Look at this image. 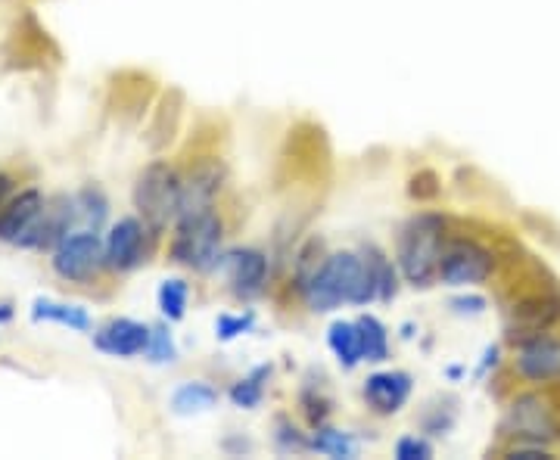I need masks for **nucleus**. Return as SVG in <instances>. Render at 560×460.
I'll return each mask as SVG.
<instances>
[{
  "label": "nucleus",
  "mask_w": 560,
  "mask_h": 460,
  "mask_svg": "<svg viewBox=\"0 0 560 460\" xmlns=\"http://www.w3.org/2000/svg\"><path fill=\"white\" fill-rule=\"evenodd\" d=\"M302 296L312 311H333L340 305H368L377 299V286L364 255L336 252L327 255L318 274L302 286Z\"/></svg>",
  "instance_id": "obj_1"
},
{
  "label": "nucleus",
  "mask_w": 560,
  "mask_h": 460,
  "mask_svg": "<svg viewBox=\"0 0 560 460\" xmlns=\"http://www.w3.org/2000/svg\"><path fill=\"white\" fill-rule=\"evenodd\" d=\"M445 218L424 212L405 224L399 237V268L411 286H430L439 277Z\"/></svg>",
  "instance_id": "obj_2"
},
{
  "label": "nucleus",
  "mask_w": 560,
  "mask_h": 460,
  "mask_svg": "<svg viewBox=\"0 0 560 460\" xmlns=\"http://www.w3.org/2000/svg\"><path fill=\"white\" fill-rule=\"evenodd\" d=\"M181 190H184V181L178 178V171L172 165L153 162L140 171L134 184V206L144 215V224L150 230H165L168 221H178Z\"/></svg>",
  "instance_id": "obj_3"
},
{
  "label": "nucleus",
  "mask_w": 560,
  "mask_h": 460,
  "mask_svg": "<svg viewBox=\"0 0 560 460\" xmlns=\"http://www.w3.org/2000/svg\"><path fill=\"white\" fill-rule=\"evenodd\" d=\"M221 243H224V224L212 212L181 218L178 234L172 240V258L193 271H212L221 262Z\"/></svg>",
  "instance_id": "obj_4"
},
{
  "label": "nucleus",
  "mask_w": 560,
  "mask_h": 460,
  "mask_svg": "<svg viewBox=\"0 0 560 460\" xmlns=\"http://www.w3.org/2000/svg\"><path fill=\"white\" fill-rule=\"evenodd\" d=\"M106 265V243H100L97 230H81L66 237L53 252V271L63 280H91Z\"/></svg>",
  "instance_id": "obj_5"
},
{
  "label": "nucleus",
  "mask_w": 560,
  "mask_h": 460,
  "mask_svg": "<svg viewBox=\"0 0 560 460\" xmlns=\"http://www.w3.org/2000/svg\"><path fill=\"white\" fill-rule=\"evenodd\" d=\"M495 258L489 249H483L473 240H455L442 249V262H439V280L448 286H473L483 283L492 274Z\"/></svg>",
  "instance_id": "obj_6"
},
{
  "label": "nucleus",
  "mask_w": 560,
  "mask_h": 460,
  "mask_svg": "<svg viewBox=\"0 0 560 460\" xmlns=\"http://www.w3.org/2000/svg\"><path fill=\"white\" fill-rule=\"evenodd\" d=\"M144 234L147 224L137 218H119L106 237V265L112 271H131L144 262Z\"/></svg>",
  "instance_id": "obj_7"
},
{
  "label": "nucleus",
  "mask_w": 560,
  "mask_h": 460,
  "mask_svg": "<svg viewBox=\"0 0 560 460\" xmlns=\"http://www.w3.org/2000/svg\"><path fill=\"white\" fill-rule=\"evenodd\" d=\"M511 429L529 445H542L548 439L557 436V423H554V414L551 408L545 405V401L539 395H523L514 401L511 408V417H508Z\"/></svg>",
  "instance_id": "obj_8"
},
{
  "label": "nucleus",
  "mask_w": 560,
  "mask_h": 460,
  "mask_svg": "<svg viewBox=\"0 0 560 460\" xmlns=\"http://www.w3.org/2000/svg\"><path fill=\"white\" fill-rule=\"evenodd\" d=\"M150 336L153 330L137 324V321H128V318H116L103 324L97 333H94V345L106 355H116V358H134V355H144L147 345H150Z\"/></svg>",
  "instance_id": "obj_9"
},
{
  "label": "nucleus",
  "mask_w": 560,
  "mask_h": 460,
  "mask_svg": "<svg viewBox=\"0 0 560 460\" xmlns=\"http://www.w3.org/2000/svg\"><path fill=\"white\" fill-rule=\"evenodd\" d=\"M44 209H47V203H44L41 190H22L13 203L0 212V240L22 246V240L32 234V227L38 224Z\"/></svg>",
  "instance_id": "obj_10"
},
{
  "label": "nucleus",
  "mask_w": 560,
  "mask_h": 460,
  "mask_svg": "<svg viewBox=\"0 0 560 460\" xmlns=\"http://www.w3.org/2000/svg\"><path fill=\"white\" fill-rule=\"evenodd\" d=\"M517 370L532 383H548L560 373V345L542 333H532L517 352Z\"/></svg>",
  "instance_id": "obj_11"
},
{
  "label": "nucleus",
  "mask_w": 560,
  "mask_h": 460,
  "mask_svg": "<svg viewBox=\"0 0 560 460\" xmlns=\"http://www.w3.org/2000/svg\"><path fill=\"white\" fill-rule=\"evenodd\" d=\"M364 398H368V405L377 414H396L411 398V377L402 370L374 373V377H368V383H364Z\"/></svg>",
  "instance_id": "obj_12"
},
{
  "label": "nucleus",
  "mask_w": 560,
  "mask_h": 460,
  "mask_svg": "<svg viewBox=\"0 0 560 460\" xmlns=\"http://www.w3.org/2000/svg\"><path fill=\"white\" fill-rule=\"evenodd\" d=\"M218 190H221V168L212 165V162L196 168L193 175L184 181L178 221H181V218H193V215H203V212H212Z\"/></svg>",
  "instance_id": "obj_13"
},
{
  "label": "nucleus",
  "mask_w": 560,
  "mask_h": 460,
  "mask_svg": "<svg viewBox=\"0 0 560 460\" xmlns=\"http://www.w3.org/2000/svg\"><path fill=\"white\" fill-rule=\"evenodd\" d=\"M268 280V258L259 249H237L231 255V283L240 299H256Z\"/></svg>",
  "instance_id": "obj_14"
},
{
  "label": "nucleus",
  "mask_w": 560,
  "mask_h": 460,
  "mask_svg": "<svg viewBox=\"0 0 560 460\" xmlns=\"http://www.w3.org/2000/svg\"><path fill=\"white\" fill-rule=\"evenodd\" d=\"M32 321H47V324H60L78 333L91 330V314L81 305H63V302H50V299H35L32 305Z\"/></svg>",
  "instance_id": "obj_15"
},
{
  "label": "nucleus",
  "mask_w": 560,
  "mask_h": 460,
  "mask_svg": "<svg viewBox=\"0 0 560 460\" xmlns=\"http://www.w3.org/2000/svg\"><path fill=\"white\" fill-rule=\"evenodd\" d=\"M514 321L532 333H542L548 330L554 321H560V299H548V296H539V299H529L523 302L520 308H514Z\"/></svg>",
  "instance_id": "obj_16"
},
{
  "label": "nucleus",
  "mask_w": 560,
  "mask_h": 460,
  "mask_svg": "<svg viewBox=\"0 0 560 460\" xmlns=\"http://www.w3.org/2000/svg\"><path fill=\"white\" fill-rule=\"evenodd\" d=\"M327 345L346 370L361 361V339H358V324L336 321L327 333Z\"/></svg>",
  "instance_id": "obj_17"
},
{
  "label": "nucleus",
  "mask_w": 560,
  "mask_h": 460,
  "mask_svg": "<svg viewBox=\"0 0 560 460\" xmlns=\"http://www.w3.org/2000/svg\"><path fill=\"white\" fill-rule=\"evenodd\" d=\"M358 324V339H361V361L380 364L389 355V336L386 327L374 318V314H364L355 321Z\"/></svg>",
  "instance_id": "obj_18"
},
{
  "label": "nucleus",
  "mask_w": 560,
  "mask_h": 460,
  "mask_svg": "<svg viewBox=\"0 0 560 460\" xmlns=\"http://www.w3.org/2000/svg\"><path fill=\"white\" fill-rule=\"evenodd\" d=\"M218 405V392L209 383H184L175 389L172 395V408L175 414H200V411H212Z\"/></svg>",
  "instance_id": "obj_19"
},
{
  "label": "nucleus",
  "mask_w": 560,
  "mask_h": 460,
  "mask_svg": "<svg viewBox=\"0 0 560 460\" xmlns=\"http://www.w3.org/2000/svg\"><path fill=\"white\" fill-rule=\"evenodd\" d=\"M364 262H368V268H371V277H374V286H377V299L380 302L396 299L399 277H396V268H392L389 258L377 246H368V249H364Z\"/></svg>",
  "instance_id": "obj_20"
},
{
  "label": "nucleus",
  "mask_w": 560,
  "mask_h": 460,
  "mask_svg": "<svg viewBox=\"0 0 560 460\" xmlns=\"http://www.w3.org/2000/svg\"><path fill=\"white\" fill-rule=\"evenodd\" d=\"M187 283L184 280H165L159 286V308L168 321H181L184 318V311H187Z\"/></svg>",
  "instance_id": "obj_21"
},
{
  "label": "nucleus",
  "mask_w": 560,
  "mask_h": 460,
  "mask_svg": "<svg viewBox=\"0 0 560 460\" xmlns=\"http://www.w3.org/2000/svg\"><path fill=\"white\" fill-rule=\"evenodd\" d=\"M312 448L327 457H355L358 454V442L349 433H340V429H318V436L312 439Z\"/></svg>",
  "instance_id": "obj_22"
},
{
  "label": "nucleus",
  "mask_w": 560,
  "mask_h": 460,
  "mask_svg": "<svg viewBox=\"0 0 560 460\" xmlns=\"http://www.w3.org/2000/svg\"><path fill=\"white\" fill-rule=\"evenodd\" d=\"M271 373V367H259V370H252V377L240 380L231 386V401L237 408H259L262 405V380Z\"/></svg>",
  "instance_id": "obj_23"
},
{
  "label": "nucleus",
  "mask_w": 560,
  "mask_h": 460,
  "mask_svg": "<svg viewBox=\"0 0 560 460\" xmlns=\"http://www.w3.org/2000/svg\"><path fill=\"white\" fill-rule=\"evenodd\" d=\"M75 206H78V215L88 221L94 230H100V224L106 221V196L97 190V187H88V190H81V196L75 199Z\"/></svg>",
  "instance_id": "obj_24"
},
{
  "label": "nucleus",
  "mask_w": 560,
  "mask_h": 460,
  "mask_svg": "<svg viewBox=\"0 0 560 460\" xmlns=\"http://www.w3.org/2000/svg\"><path fill=\"white\" fill-rule=\"evenodd\" d=\"M147 355H150L153 364H168V361H175L178 349H175L172 333H168L165 327H156L153 336H150V345H147Z\"/></svg>",
  "instance_id": "obj_25"
},
{
  "label": "nucleus",
  "mask_w": 560,
  "mask_h": 460,
  "mask_svg": "<svg viewBox=\"0 0 560 460\" xmlns=\"http://www.w3.org/2000/svg\"><path fill=\"white\" fill-rule=\"evenodd\" d=\"M252 324H256V318H252V314L246 311V314H221V318L215 321V336L218 339H237L240 333H246Z\"/></svg>",
  "instance_id": "obj_26"
},
{
  "label": "nucleus",
  "mask_w": 560,
  "mask_h": 460,
  "mask_svg": "<svg viewBox=\"0 0 560 460\" xmlns=\"http://www.w3.org/2000/svg\"><path fill=\"white\" fill-rule=\"evenodd\" d=\"M396 457L399 460H427V457H433V445L427 439L405 436L396 442Z\"/></svg>",
  "instance_id": "obj_27"
},
{
  "label": "nucleus",
  "mask_w": 560,
  "mask_h": 460,
  "mask_svg": "<svg viewBox=\"0 0 560 460\" xmlns=\"http://www.w3.org/2000/svg\"><path fill=\"white\" fill-rule=\"evenodd\" d=\"M452 308L458 314H483L486 311V299L483 296H461V299H452Z\"/></svg>",
  "instance_id": "obj_28"
},
{
  "label": "nucleus",
  "mask_w": 560,
  "mask_h": 460,
  "mask_svg": "<svg viewBox=\"0 0 560 460\" xmlns=\"http://www.w3.org/2000/svg\"><path fill=\"white\" fill-rule=\"evenodd\" d=\"M13 318V308L7 302H0V324H7Z\"/></svg>",
  "instance_id": "obj_29"
}]
</instances>
